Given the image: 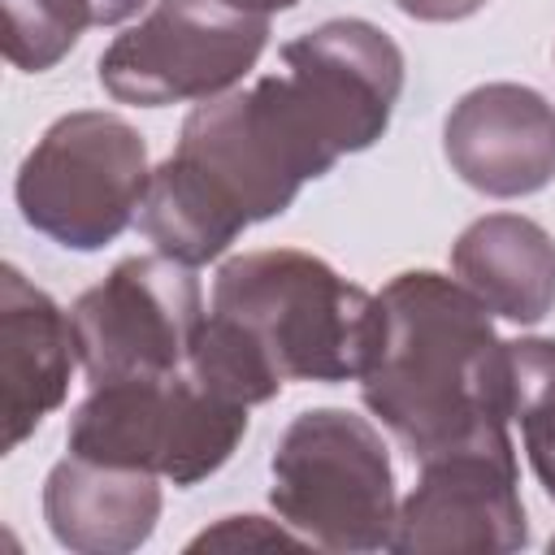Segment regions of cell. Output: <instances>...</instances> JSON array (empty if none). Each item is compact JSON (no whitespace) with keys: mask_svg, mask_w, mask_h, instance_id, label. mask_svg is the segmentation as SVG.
Instances as JSON below:
<instances>
[{"mask_svg":"<svg viewBox=\"0 0 555 555\" xmlns=\"http://www.w3.org/2000/svg\"><path fill=\"white\" fill-rule=\"evenodd\" d=\"M512 356V421L520 425L529 464L555 499V338H516Z\"/></svg>","mask_w":555,"mask_h":555,"instance_id":"2e32d148","label":"cell"},{"mask_svg":"<svg viewBox=\"0 0 555 555\" xmlns=\"http://www.w3.org/2000/svg\"><path fill=\"white\" fill-rule=\"evenodd\" d=\"M382 338V304L299 247L230 256L191 338L186 373L256 408L286 382H360Z\"/></svg>","mask_w":555,"mask_h":555,"instance_id":"6da1fadb","label":"cell"},{"mask_svg":"<svg viewBox=\"0 0 555 555\" xmlns=\"http://www.w3.org/2000/svg\"><path fill=\"white\" fill-rule=\"evenodd\" d=\"M451 273L503 321L538 325L555 308V238L520 212H486L451 243Z\"/></svg>","mask_w":555,"mask_h":555,"instance_id":"5bb4252c","label":"cell"},{"mask_svg":"<svg viewBox=\"0 0 555 555\" xmlns=\"http://www.w3.org/2000/svg\"><path fill=\"white\" fill-rule=\"evenodd\" d=\"M486 4L490 0H395V9L416 22H464V17L481 13Z\"/></svg>","mask_w":555,"mask_h":555,"instance_id":"d6986e66","label":"cell"},{"mask_svg":"<svg viewBox=\"0 0 555 555\" xmlns=\"http://www.w3.org/2000/svg\"><path fill=\"white\" fill-rule=\"evenodd\" d=\"M43 520L74 555H130L160 520V477L69 451L43 481Z\"/></svg>","mask_w":555,"mask_h":555,"instance_id":"4fadbf2b","label":"cell"},{"mask_svg":"<svg viewBox=\"0 0 555 555\" xmlns=\"http://www.w3.org/2000/svg\"><path fill=\"white\" fill-rule=\"evenodd\" d=\"M269 43V17L225 0H156L95 61L100 87L117 104L165 108L212 100L243 82Z\"/></svg>","mask_w":555,"mask_h":555,"instance_id":"52a82bcc","label":"cell"},{"mask_svg":"<svg viewBox=\"0 0 555 555\" xmlns=\"http://www.w3.org/2000/svg\"><path fill=\"white\" fill-rule=\"evenodd\" d=\"M551 551H555V538H551Z\"/></svg>","mask_w":555,"mask_h":555,"instance_id":"7402d4cb","label":"cell"},{"mask_svg":"<svg viewBox=\"0 0 555 555\" xmlns=\"http://www.w3.org/2000/svg\"><path fill=\"white\" fill-rule=\"evenodd\" d=\"M251 221L178 152L152 169L147 195L139 204V230L156 243V251L199 269L230 251V243Z\"/></svg>","mask_w":555,"mask_h":555,"instance_id":"9a60e30c","label":"cell"},{"mask_svg":"<svg viewBox=\"0 0 555 555\" xmlns=\"http://www.w3.org/2000/svg\"><path fill=\"white\" fill-rule=\"evenodd\" d=\"M529 542V520L520 503L516 442L451 451L421 464V481L399 503L390 551L434 555H512Z\"/></svg>","mask_w":555,"mask_h":555,"instance_id":"9c48e42d","label":"cell"},{"mask_svg":"<svg viewBox=\"0 0 555 555\" xmlns=\"http://www.w3.org/2000/svg\"><path fill=\"white\" fill-rule=\"evenodd\" d=\"M143 134L104 108L56 117L26 152L13 199L22 221L65 251H100L139 221L147 195Z\"/></svg>","mask_w":555,"mask_h":555,"instance_id":"5b68a950","label":"cell"},{"mask_svg":"<svg viewBox=\"0 0 555 555\" xmlns=\"http://www.w3.org/2000/svg\"><path fill=\"white\" fill-rule=\"evenodd\" d=\"M225 4H234V9H243V13H256V17H273V13L295 9L299 0H225Z\"/></svg>","mask_w":555,"mask_h":555,"instance_id":"44dd1931","label":"cell"},{"mask_svg":"<svg viewBox=\"0 0 555 555\" xmlns=\"http://www.w3.org/2000/svg\"><path fill=\"white\" fill-rule=\"evenodd\" d=\"M447 165L490 199H520L555 182V104L525 82L464 91L442 121Z\"/></svg>","mask_w":555,"mask_h":555,"instance_id":"8fae6325","label":"cell"},{"mask_svg":"<svg viewBox=\"0 0 555 555\" xmlns=\"http://www.w3.org/2000/svg\"><path fill=\"white\" fill-rule=\"evenodd\" d=\"M199 321V278L165 251L117 260L108 278L82 291L69 308L78 364L91 386L186 369Z\"/></svg>","mask_w":555,"mask_h":555,"instance_id":"ba28073f","label":"cell"},{"mask_svg":"<svg viewBox=\"0 0 555 555\" xmlns=\"http://www.w3.org/2000/svg\"><path fill=\"white\" fill-rule=\"evenodd\" d=\"M78 364L74 325L61 304L17 264H0V369H4V451H17L69 395Z\"/></svg>","mask_w":555,"mask_h":555,"instance_id":"7c38bea8","label":"cell"},{"mask_svg":"<svg viewBox=\"0 0 555 555\" xmlns=\"http://www.w3.org/2000/svg\"><path fill=\"white\" fill-rule=\"evenodd\" d=\"M147 0H91V13H95V26H121L130 22Z\"/></svg>","mask_w":555,"mask_h":555,"instance_id":"ffe728a7","label":"cell"},{"mask_svg":"<svg viewBox=\"0 0 555 555\" xmlns=\"http://www.w3.org/2000/svg\"><path fill=\"white\" fill-rule=\"evenodd\" d=\"M95 26L91 0H4V56L22 74H43Z\"/></svg>","mask_w":555,"mask_h":555,"instance_id":"e0dca14e","label":"cell"},{"mask_svg":"<svg viewBox=\"0 0 555 555\" xmlns=\"http://www.w3.org/2000/svg\"><path fill=\"white\" fill-rule=\"evenodd\" d=\"M173 152L247 221L282 217L304 182L325 178L343 160L291 74H269L247 91L199 100L182 121Z\"/></svg>","mask_w":555,"mask_h":555,"instance_id":"277c9868","label":"cell"},{"mask_svg":"<svg viewBox=\"0 0 555 555\" xmlns=\"http://www.w3.org/2000/svg\"><path fill=\"white\" fill-rule=\"evenodd\" d=\"M269 503L308 546L390 551L399 499L390 451L369 416L347 408L299 412L269 460Z\"/></svg>","mask_w":555,"mask_h":555,"instance_id":"3957f363","label":"cell"},{"mask_svg":"<svg viewBox=\"0 0 555 555\" xmlns=\"http://www.w3.org/2000/svg\"><path fill=\"white\" fill-rule=\"evenodd\" d=\"M377 304L382 338L360 399L395 442L416 464L512 442V356L490 308L434 269L395 273Z\"/></svg>","mask_w":555,"mask_h":555,"instance_id":"7a4b0ae2","label":"cell"},{"mask_svg":"<svg viewBox=\"0 0 555 555\" xmlns=\"http://www.w3.org/2000/svg\"><path fill=\"white\" fill-rule=\"evenodd\" d=\"M269 551V546H308L291 525L264 520V516H221L212 529H204L199 538H191L186 551Z\"/></svg>","mask_w":555,"mask_h":555,"instance_id":"ac0fdd59","label":"cell"},{"mask_svg":"<svg viewBox=\"0 0 555 555\" xmlns=\"http://www.w3.org/2000/svg\"><path fill=\"white\" fill-rule=\"evenodd\" d=\"M282 65L338 156L373 147L403 95V52L364 17H330L282 43Z\"/></svg>","mask_w":555,"mask_h":555,"instance_id":"30bf717a","label":"cell"},{"mask_svg":"<svg viewBox=\"0 0 555 555\" xmlns=\"http://www.w3.org/2000/svg\"><path fill=\"white\" fill-rule=\"evenodd\" d=\"M247 408L191 373L100 382L74 408L65 447L74 455L156 473L178 490L212 477L243 442Z\"/></svg>","mask_w":555,"mask_h":555,"instance_id":"8992f818","label":"cell"}]
</instances>
